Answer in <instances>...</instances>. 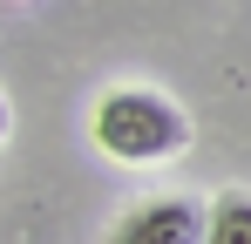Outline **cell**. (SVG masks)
<instances>
[{"mask_svg": "<svg viewBox=\"0 0 251 244\" xmlns=\"http://www.w3.org/2000/svg\"><path fill=\"white\" fill-rule=\"evenodd\" d=\"M0 136H7V95H0Z\"/></svg>", "mask_w": 251, "mask_h": 244, "instance_id": "obj_4", "label": "cell"}, {"mask_svg": "<svg viewBox=\"0 0 251 244\" xmlns=\"http://www.w3.org/2000/svg\"><path fill=\"white\" fill-rule=\"evenodd\" d=\"M204 244H251V190H217L204 203Z\"/></svg>", "mask_w": 251, "mask_h": 244, "instance_id": "obj_3", "label": "cell"}, {"mask_svg": "<svg viewBox=\"0 0 251 244\" xmlns=\"http://www.w3.org/2000/svg\"><path fill=\"white\" fill-rule=\"evenodd\" d=\"M88 136L116 163H170L190 149V116L156 88H109L88 116Z\"/></svg>", "mask_w": 251, "mask_h": 244, "instance_id": "obj_1", "label": "cell"}, {"mask_svg": "<svg viewBox=\"0 0 251 244\" xmlns=\"http://www.w3.org/2000/svg\"><path fill=\"white\" fill-rule=\"evenodd\" d=\"M109 244H204V203L197 197H150L109 231Z\"/></svg>", "mask_w": 251, "mask_h": 244, "instance_id": "obj_2", "label": "cell"}]
</instances>
